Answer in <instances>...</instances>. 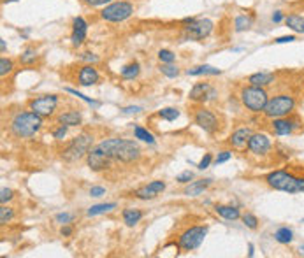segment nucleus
Segmentation results:
<instances>
[{"label": "nucleus", "mask_w": 304, "mask_h": 258, "mask_svg": "<svg viewBox=\"0 0 304 258\" xmlns=\"http://www.w3.org/2000/svg\"><path fill=\"white\" fill-rule=\"evenodd\" d=\"M13 197H15V195H13V190H9V188H2V190H0V202H2V204L13 200Z\"/></svg>", "instance_id": "45"}, {"label": "nucleus", "mask_w": 304, "mask_h": 258, "mask_svg": "<svg viewBox=\"0 0 304 258\" xmlns=\"http://www.w3.org/2000/svg\"><path fill=\"white\" fill-rule=\"evenodd\" d=\"M134 137H136V139H139V140H143V142L155 144V137L151 136L146 128H143V126H139V125L134 126Z\"/></svg>", "instance_id": "32"}, {"label": "nucleus", "mask_w": 304, "mask_h": 258, "mask_svg": "<svg viewBox=\"0 0 304 258\" xmlns=\"http://www.w3.org/2000/svg\"><path fill=\"white\" fill-rule=\"evenodd\" d=\"M192 180H193V174L190 170H185V172H181V174H178V176H176V181H178V183H181V184L190 183Z\"/></svg>", "instance_id": "41"}, {"label": "nucleus", "mask_w": 304, "mask_h": 258, "mask_svg": "<svg viewBox=\"0 0 304 258\" xmlns=\"http://www.w3.org/2000/svg\"><path fill=\"white\" fill-rule=\"evenodd\" d=\"M274 239L278 240L279 244H288V242H292V239H293V232L288 228V226H279V228L274 232Z\"/></svg>", "instance_id": "30"}, {"label": "nucleus", "mask_w": 304, "mask_h": 258, "mask_svg": "<svg viewBox=\"0 0 304 258\" xmlns=\"http://www.w3.org/2000/svg\"><path fill=\"white\" fill-rule=\"evenodd\" d=\"M285 25L288 26L292 32L304 34V18L300 14H288V16H285Z\"/></svg>", "instance_id": "25"}, {"label": "nucleus", "mask_w": 304, "mask_h": 258, "mask_svg": "<svg viewBox=\"0 0 304 258\" xmlns=\"http://www.w3.org/2000/svg\"><path fill=\"white\" fill-rule=\"evenodd\" d=\"M160 72L169 79H174V78H178V76H179V68L176 67L174 64H162L160 65Z\"/></svg>", "instance_id": "34"}, {"label": "nucleus", "mask_w": 304, "mask_h": 258, "mask_svg": "<svg viewBox=\"0 0 304 258\" xmlns=\"http://www.w3.org/2000/svg\"><path fill=\"white\" fill-rule=\"evenodd\" d=\"M271 22H272V23H276V25H278V23L285 22V16H283V12H281V11H276L274 14L271 16Z\"/></svg>", "instance_id": "51"}, {"label": "nucleus", "mask_w": 304, "mask_h": 258, "mask_svg": "<svg viewBox=\"0 0 304 258\" xmlns=\"http://www.w3.org/2000/svg\"><path fill=\"white\" fill-rule=\"evenodd\" d=\"M97 146L102 151L109 154L113 160L122 162V164H132V162L139 160L141 150L134 140L127 139H104L100 140Z\"/></svg>", "instance_id": "1"}, {"label": "nucleus", "mask_w": 304, "mask_h": 258, "mask_svg": "<svg viewBox=\"0 0 304 258\" xmlns=\"http://www.w3.org/2000/svg\"><path fill=\"white\" fill-rule=\"evenodd\" d=\"M208 236V226H190L179 236L178 246L181 251H195L200 244L204 242Z\"/></svg>", "instance_id": "8"}, {"label": "nucleus", "mask_w": 304, "mask_h": 258, "mask_svg": "<svg viewBox=\"0 0 304 258\" xmlns=\"http://www.w3.org/2000/svg\"><path fill=\"white\" fill-rule=\"evenodd\" d=\"M241 102L243 106L251 112H264L265 106L269 102V95L265 92V88H260V86H244L239 94Z\"/></svg>", "instance_id": "6"}, {"label": "nucleus", "mask_w": 304, "mask_h": 258, "mask_svg": "<svg viewBox=\"0 0 304 258\" xmlns=\"http://www.w3.org/2000/svg\"><path fill=\"white\" fill-rule=\"evenodd\" d=\"M248 151L257 156H264L271 151V139L265 134H251L248 140Z\"/></svg>", "instance_id": "14"}, {"label": "nucleus", "mask_w": 304, "mask_h": 258, "mask_svg": "<svg viewBox=\"0 0 304 258\" xmlns=\"http://www.w3.org/2000/svg\"><path fill=\"white\" fill-rule=\"evenodd\" d=\"M211 162H213V154L211 153H206L204 158H202V160L197 164V167H199L200 170H204V168H208L209 165H211Z\"/></svg>", "instance_id": "44"}, {"label": "nucleus", "mask_w": 304, "mask_h": 258, "mask_svg": "<svg viewBox=\"0 0 304 258\" xmlns=\"http://www.w3.org/2000/svg\"><path fill=\"white\" fill-rule=\"evenodd\" d=\"M248 256H253V244H248Z\"/></svg>", "instance_id": "53"}, {"label": "nucleus", "mask_w": 304, "mask_h": 258, "mask_svg": "<svg viewBox=\"0 0 304 258\" xmlns=\"http://www.w3.org/2000/svg\"><path fill=\"white\" fill-rule=\"evenodd\" d=\"M251 134H253V132H251L250 128H246V126H243V128H237L229 139L230 146H232L234 150H244V148H248V140H250Z\"/></svg>", "instance_id": "19"}, {"label": "nucleus", "mask_w": 304, "mask_h": 258, "mask_svg": "<svg viewBox=\"0 0 304 258\" xmlns=\"http://www.w3.org/2000/svg\"><path fill=\"white\" fill-rule=\"evenodd\" d=\"M295 40V36H283V37H278L274 39L276 44H286V42H293Z\"/></svg>", "instance_id": "50"}, {"label": "nucleus", "mask_w": 304, "mask_h": 258, "mask_svg": "<svg viewBox=\"0 0 304 258\" xmlns=\"http://www.w3.org/2000/svg\"><path fill=\"white\" fill-rule=\"evenodd\" d=\"M297 251H299V254H300V256H304V242L300 244V246H299V250H297Z\"/></svg>", "instance_id": "55"}, {"label": "nucleus", "mask_w": 304, "mask_h": 258, "mask_svg": "<svg viewBox=\"0 0 304 258\" xmlns=\"http://www.w3.org/2000/svg\"><path fill=\"white\" fill-rule=\"evenodd\" d=\"M211 183H213V180H199V181H192V183H190L188 186L185 188V195H188V197H197V195L202 194V192H204L206 188H208Z\"/></svg>", "instance_id": "22"}, {"label": "nucleus", "mask_w": 304, "mask_h": 258, "mask_svg": "<svg viewBox=\"0 0 304 258\" xmlns=\"http://www.w3.org/2000/svg\"><path fill=\"white\" fill-rule=\"evenodd\" d=\"M186 26H183V34H185V39L188 40H202L206 37H209V34L213 32V22L208 18L202 20H193L190 23H185Z\"/></svg>", "instance_id": "9"}, {"label": "nucleus", "mask_w": 304, "mask_h": 258, "mask_svg": "<svg viewBox=\"0 0 304 258\" xmlns=\"http://www.w3.org/2000/svg\"><path fill=\"white\" fill-rule=\"evenodd\" d=\"M102 195H106L104 186H92L90 188V197H102Z\"/></svg>", "instance_id": "48"}, {"label": "nucleus", "mask_w": 304, "mask_h": 258, "mask_svg": "<svg viewBox=\"0 0 304 258\" xmlns=\"http://www.w3.org/2000/svg\"><path fill=\"white\" fill-rule=\"evenodd\" d=\"M99 79H100L99 72H97V68L93 67L92 64H88V65H85V67L79 68V72H78V84H81V86H93V84H97V82H99Z\"/></svg>", "instance_id": "18"}, {"label": "nucleus", "mask_w": 304, "mask_h": 258, "mask_svg": "<svg viewBox=\"0 0 304 258\" xmlns=\"http://www.w3.org/2000/svg\"><path fill=\"white\" fill-rule=\"evenodd\" d=\"M265 183L272 190L285 192V194H300L304 192V178H299L286 170H272L265 176Z\"/></svg>", "instance_id": "3"}, {"label": "nucleus", "mask_w": 304, "mask_h": 258, "mask_svg": "<svg viewBox=\"0 0 304 258\" xmlns=\"http://www.w3.org/2000/svg\"><path fill=\"white\" fill-rule=\"evenodd\" d=\"M139 72H141V65L137 64V62H132V64L122 67L120 74H122L123 79H134V78H137V76H139Z\"/></svg>", "instance_id": "29"}, {"label": "nucleus", "mask_w": 304, "mask_h": 258, "mask_svg": "<svg viewBox=\"0 0 304 258\" xmlns=\"http://www.w3.org/2000/svg\"><path fill=\"white\" fill-rule=\"evenodd\" d=\"M65 92H69L71 95H76L78 98H81V100H85L86 104H90L92 108H100V102H97V100H93V98H90V97H86V95H83V94H79L78 90H74V88H65Z\"/></svg>", "instance_id": "37"}, {"label": "nucleus", "mask_w": 304, "mask_h": 258, "mask_svg": "<svg viewBox=\"0 0 304 258\" xmlns=\"http://www.w3.org/2000/svg\"><path fill=\"white\" fill-rule=\"evenodd\" d=\"M276 81V74L272 72H255L248 78V82L253 86H260V88H265V86H271L272 82Z\"/></svg>", "instance_id": "21"}, {"label": "nucleus", "mask_w": 304, "mask_h": 258, "mask_svg": "<svg viewBox=\"0 0 304 258\" xmlns=\"http://www.w3.org/2000/svg\"><path fill=\"white\" fill-rule=\"evenodd\" d=\"M190 100L197 102V104H204L208 100H213L216 97L215 86H211L209 82H195L190 90Z\"/></svg>", "instance_id": "13"}, {"label": "nucleus", "mask_w": 304, "mask_h": 258, "mask_svg": "<svg viewBox=\"0 0 304 258\" xmlns=\"http://www.w3.org/2000/svg\"><path fill=\"white\" fill-rule=\"evenodd\" d=\"M93 144V136L88 132H83L79 136H76L67 146L62 150V160L67 164H74L79 162L81 158H85L88 154V151L92 150Z\"/></svg>", "instance_id": "4"}, {"label": "nucleus", "mask_w": 304, "mask_h": 258, "mask_svg": "<svg viewBox=\"0 0 304 258\" xmlns=\"http://www.w3.org/2000/svg\"><path fill=\"white\" fill-rule=\"evenodd\" d=\"M295 126H297V122L288 118V116H285V118H274L271 122V130L276 136H290Z\"/></svg>", "instance_id": "17"}, {"label": "nucleus", "mask_w": 304, "mask_h": 258, "mask_svg": "<svg viewBox=\"0 0 304 258\" xmlns=\"http://www.w3.org/2000/svg\"><path fill=\"white\" fill-rule=\"evenodd\" d=\"M165 190V183L164 181H151V183L144 184V186L137 188L136 190V197L139 200H151V198L158 197L162 192Z\"/></svg>", "instance_id": "16"}, {"label": "nucleus", "mask_w": 304, "mask_h": 258, "mask_svg": "<svg viewBox=\"0 0 304 258\" xmlns=\"http://www.w3.org/2000/svg\"><path fill=\"white\" fill-rule=\"evenodd\" d=\"M44 125V118L34 111H20L9 122V130L16 139L34 137Z\"/></svg>", "instance_id": "2"}, {"label": "nucleus", "mask_w": 304, "mask_h": 258, "mask_svg": "<svg viewBox=\"0 0 304 258\" xmlns=\"http://www.w3.org/2000/svg\"><path fill=\"white\" fill-rule=\"evenodd\" d=\"M193 122L199 128H202L204 132L213 134L218 128V118L215 116V112L209 111L206 108H197L193 112Z\"/></svg>", "instance_id": "12"}, {"label": "nucleus", "mask_w": 304, "mask_h": 258, "mask_svg": "<svg viewBox=\"0 0 304 258\" xmlns=\"http://www.w3.org/2000/svg\"><path fill=\"white\" fill-rule=\"evenodd\" d=\"M186 74L188 76H220L222 74V70L216 68V67H213V65H197V67L188 68Z\"/></svg>", "instance_id": "24"}, {"label": "nucleus", "mask_w": 304, "mask_h": 258, "mask_svg": "<svg viewBox=\"0 0 304 258\" xmlns=\"http://www.w3.org/2000/svg\"><path fill=\"white\" fill-rule=\"evenodd\" d=\"M86 32H88V23L81 18L76 16L72 20V34H71V42L74 48H79L86 40Z\"/></svg>", "instance_id": "15"}, {"label": "nucleus", "mask_w": 304, "mask_h": 258, "mask_svg": "<svg viewBox=\"0 0 304 258\" xmlns=\"http://www.w3.org/2000/svg\"><path fill=\"white\" fill-rule=\"evenodd\" d=\"M0 50H2V53L6 51V40L4 39H0Z\"/></svg>", "instance_id": "54"}, {"label": "nucleus", "mask_w": 304, "mask_h": 258, "mask_svg": "<svg viewBox=\"0 0 304 258\" xmlns=\"http://www.w3.org/2000/svg\"><path fill=\"white\" fill-rule=\"evenodd\" d=\"M295 97L288 94H278L272 98H269L267 106L264 109L265 118L274 120V118H285V116H290L295 109Z\"/></svg>", "instance_id": "5"}, {"label": "nucleus", "mask_w": 304, "mask_h": 258, "mask_svg": "<svg viewBox=\"0 0 304 258\" xmlns=\"http://www.w3.org/2000/svg\"><path fill=\"white\" fill-rule=\"evenodd\" d=\"M60 234H62V237H71L72 234H74V230H72V226H69V225H62Z\"/></svg>", "instance_id": "52"}, {"label": "nucleus", "mask_w": 304, "mask_h": 258, "mask_svg": "<svg viewBox=\"0 0 304 258\" xmlns=\"http://www.w3.org/2000/svg\"><path fill=\"white\" fill-rule=\"evenodd\" d=\"M158 116L165 122H174V120L179 118V111L176 108H164L158 111Z\"/></svg>", "instance_id": "33"}, {"label": "nucleus", "mask_w": 304, "mask_h": 258, "mask_svg": "<svg viewBox=\"0 0 304 258\" xmlns=\"http://www.w3.org/2000/svg\"><path fill=\"white\" fill-rule=\"evenodd\" d=\"M13 68H15V64H13L11 58H6V56L0 58V76H2V78H6L8 74H11Z\"/></svg>", "instance_id": "36"}, {"label": "nucleus", "mask_w": 304, "mask_h": 258, "mask_svg": "<svg viewBox=\"0 0 304 258\" xmlns=\"http://www.w3.org/2000/svg\"><path fill=\"white\" fill-rule=\"evenodd\" d=\"M230 158H232V151H222V153H218V156L215 158V164L216 165L225 164V162H229Z\"/></svg>", "instance_id": "43"}, {"label": "nucleus", "mask_w": 304, "mask_h": 258, "mask_svg": "<svg viewBox=\"0 0 304 258\" xmlns=\"http://www.w3.org/2000/svg\"><path fill=\"white\" fill-rule=\"evenodd\" d=\"M13 218H15V211L11 208H8L6 204H2V208H0V223L8 225V223L13 222Z\"/></svg>", "instance_id": "35"}, {"label": "nucleus", "mask_w": 304, "mask_h": 258, "mask_svg": "<svg viewBox=\"0 0 304 258\" xmlns=\"http://www.w3.org/2000/svg\"><path fill=\"white\" fill-rule=\"evenodd\" d=\"M143 216H144L143 211L129 208V209H125V211H123V222H125L127 226H136L137 223L143 220Z\"/></svg>", "instance_id": "26"}, {"label": "nucleus", "mask_w": 304, "mask_h": 258, "mask_svg": "<svg viewBox=\"0 0 304 258\" xmlns=\"http://www.w3.org/2000/svg\"><path fill=\"white\" fill-rule=\"evenodd\" d=\"M134 14V4L127 2V0H118V2H111V4L104 6V9L100 11V18L109 23H122L129 20Z\"/></svg>", "instance_id": "7"}, {"label": "nucleus", "mask_w": 304, "mask_h": 258, "mask_svg": "<svg viewBox=\"0 0 304 258\" xmlns=\"http://www.w3.org/2000/svg\"><path fill=\"white\" fill-rule=\"evenodd\" d=\"M72 220H74V214H71V212H58L55 216V222L60 223V225H69Z\"/></svg>", "instance_id": "40"}, {"label": "nucleus", "mask_w": 304, "mask_h": 258, "mask_svg": "<svg viewBox=\"0 0 304 258\" xmlns=\"http://www.w3.org/2000/svg\"><path fill=\"white\" fill-rule=\"evenodd\" d=\"M111 160L113 158L109 156L106 151L100 150L99 146L92 148V150L88 151V154H86V165H88L93 172H102L106 170V168H109L111 167Z\"/></svg>", "instance_id": "11"}, {"label": "nucleus", "mask_w": 304, "mask_h": 258, "mask_svg": "<svg viewBox=\"0 0 304 258\" xmlns=\"http://www.w3.org/2000/svg\"><path fill=\"white\" fill-rule=\"evenodd\" d=\"M57 122L58 125H65V126H78L83 123V116L79 111L72 109V111H65L62 114L57 116Z\"/></svg>", "instance_id": "20"}, {"label": "nucleus", "mask_w": 304, "mask_h": 258, "mask_svg": "<svg viewBox=\"0 0 304 258\" xmlns=\"http://www.w3.org/2000/svg\"><path fill=\"white\" fill-rule=\"evenodd\" d=\"M215 212L218 216H222L223 220H229V222H234V220H237L241 216L239 209L234 208V206H222V204H218V206H215Z\"/></svg>", "instance_id": "23"}, {"label": "nucleus", "mask_w": 304, "mask_h": 258, "mask_svg": "<svg viewBox=\"0 0 304 258\" xmlns=\"http://www.w3.org/2000/svg\"><path fill=\"white\" fill-rule=\"evenodd\" d=\"M79 60L86 62V64H97V62H99V56H97L95 53H90V51H86V53H81Z\"/></svg>", "instance_id": "42"}, {"label": "nucleus", "mask_w": 304, "mask_h": 258, "mask_svg": "<svg viewBox=\"0 0 304 258\" xmlns=\"http://www.w3.org/2000/svg\"><path fill=\"white\" fill-rule=\"evenodd\" d=\"M143 111V108H139V106H130V108H123L122 112L123 114H137V112Z\"/></svg>", "instance_id": "49"}, {"label": "nucleus", "mask_w": 304, "mask_h": 258, "mask_svg": "<svg viewBox=\"0 0 304 258\" xmlns=\"http://www.w3.org/2000/svg\"><path fill=\"white\" fill-rule=\"evenodd\" d=\"M9 2H18V0H2V4H9Z\"/></svg>", "instance_id": "56"}, {"label": "nucleus", "mask_w": 304, "mask_h": 258, "mask_svg": "<svg viewBox=\"0 0 304 258\" xmlns=\"http://www.w3.org/2000/svg\"><path fill=\"white\" fill-rule=\"evenodd\" d=\"M85 4L92 6V8H100V6H106V4H111L113 0H83Z\"/></svg>", "instance_id": "47"}, {"label": "nucleus", "mask_w": 304, "mask_h": 258, "mask_svg": "<svg viewBox=\"0 0 304 258\" xmlns=\"http://www.w3.org/2000/svg\"><path fill=\"white\" fill-rule=\"evenodd\" d=\"M251 25H253V18H251L250 14H239L234 20V30H236V32H244V30H248Z\"/></svg>", "instance_id": "28"}, {"label": "nucleus", "mask_w": 304, "mask_h": 258, "mask_svg": "<svg viewBox=\"0 0 304 258\" xmlns=\"http://www.w3.org/2000/svg\"><path fill=\"white\" fill-rule=\"evenodd\" d=\"M37 60V50L36 48H27L22 54H20V64L22 65H34Z\"/></svg>", "instance_id": "31"}, {"label": "nucleus", "mask_w": 304, "mask_h": 258, "mask_svg": "<svg viewBox=\"0 0 304 258\" xmlns=\"http://www.w3.org/2000/svg\"><path fill=\"white\" fill-rule=\"evenodd\" d=\"M113 209H116V202H108V204H95L92 206V208H88V211H86V216H99V214H104V212H109L113 211Z\"/></svg>", "instance_id": "27"}, {"label": "nucleus", "mask_w": 304, "mask_h": 258, "mask_svg": "<svg viewBox=\"0 0 304 258\" xmlns=\"http://www.w3.org/2000/svg\"><path fill=\"white\" fill-rule=\"evenodd\" d=\"M158 60H160L162 64H174L176 54L172 53L171 50H160L158 51Z\"/></svg>", "instance_id": "38"}, {"label": "nucleus", "mask_w": 304, "mask_h": 258, "mask_svg": "<svg viewBox=\"0 0 304 258\" xmlns=\"http://www.w3.org/2000/svg\"><path fill=\"white\" fill-rule=\"evenodd\" d=\"M58 97L57 95H43V97H37V98H32L29 102V108L30 111L37 112L39 116L43 118H50V116L55 114L58 108Z\"/></svg>", "instance_id": "10"}, {"label": "nucleus", "mask_w": 304, "mask_h": 258, "mask_svg": "<svg viewBox=\"0 0 304 258\" xmlns=\"http://www.w3.org/2000/svg\"><path fill=\"white\" fill-rule=\"evenodd\" d=\"M241 218H243V223L248 226V228L255 230V228H257V226H258V220H257V216L251 214V212H244V214L241 216Z\"/></svg>", "instance_id": "39"}, {"label": "nucleus", "mask_w": 304, "mask_h": 258, "mask_svg": "<svg viewBox=\"0 0 304 258\" xmlns=\"http://www.w3.org/2000/svg\"><path fill=\"white\" fill-rule=\"evenodd\" d=\"M65 136H67V126H65V125H58V128L53 132V137L57 140H62Z\"/></svg>", "instance_id": "46"}]
</instances>
